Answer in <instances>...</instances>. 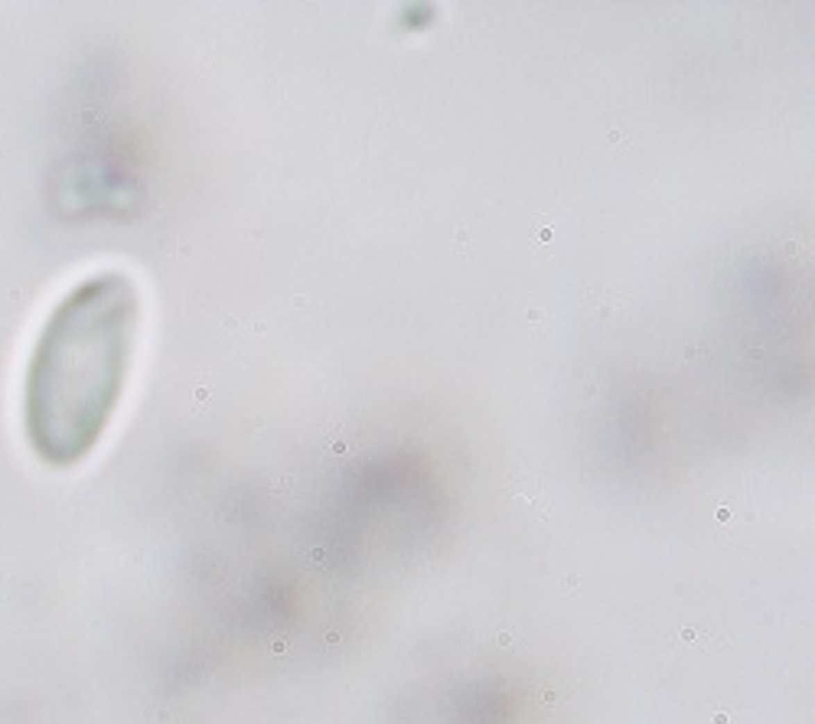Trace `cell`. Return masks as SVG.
<instances>
[{
  "label": "cell",
  "instance_id": "obj_1",
  "mask_svg": "<svg viewBox=\"0 0 815 724\" xmlns=\"http://www.w3.org/2000/svg\"><path fill=\"white\" fill-rule=\"evenodd\" d=\"M140 333V294L124 271L82 277L59 297L30 349L23 431L56 467L92 454L124 395Z\"/></svg>",
  "mask_w": 815,
  "mask_h": 724
}]
</instances>
